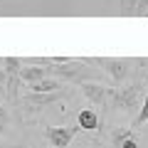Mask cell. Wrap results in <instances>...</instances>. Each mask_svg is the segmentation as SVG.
<instances>
[{
	"label": "cell",
	"instance_id": "1",
	"mask_svg": "<svg viewBox=\"0 0 148 148\" xmlns=\"http://www.w3.org/2000/svg\"><path fill=\"white\" fill-rule=\"evenodd\" d=\"M96 59H69L64 57L62 62L47 64L49 77L67 84H84V82H99V69H94Z\"/></svg>",
	"mask_w": 148,
	"mask_h": 148
},
{
	"label": "cell",
	"instance_id": "2",
	"mask_svg": "<svg viewBox=\"0 0 148 148\" xmlns=\"http://www.w3.org/2000/svg\"><path fill=\"white\" fill-rule=\"evenodd\" d=\"M143 82H131V84H121V86H114V91H111V106L116 111H121V114H133L138 109H141L143 99Z\"/></svg>",
	"mask_w": 148,
	"mask_h": 148
},
{
	"label": "cell",
	"instance_id": "3",
	"mask_svg": "<svg viewBox=\"0 0 148 148\" xmlns=\"http://www.w3.org/2000/svg\"><path fill=\"white\" fill-rule=\"evenodd\" d=\"M96 64H99V67L106 72V77L111 79V84H114V86H121V84H126V82L131 79V74H133V64H136V59L106 57V59H96Z\"/></svg>",
	"mask_w": 148,
	"mask_h": 148
},
{
	"label": "cell",
	"instance_id": "4",
	"mask_svg": "<svg viewBox=\"0 0 148 148\" xmlns=\"http://www.w3.org/2000/svg\"><path fill=\"white\" fill-rule=\"evenodd\" d=\"M3 67H5V99L8 104H15L17 101V89H20L22 79H20V69H22V59L20 57H5L3 59Z\"/></svg>",
	"mask_w": 148,
	"mask_h": 148
},
{
	"label": "cell",
	"instance_id": "5",
	"mask_svg": "<svg viewBox=\"0 0 148 148\" xmlns=\"http://www.w3.org/2000/svg\"><path fill=\"white\" fill-rule=\"evenodd\" d=\"M82 128L77 123H64V126H47L45 128V138L52 148H69V143L74 141V136Z\"/></svg>",
	"mask_w": 148,
	"mask_h": 148
},
{
	"label": "cell",
	"instance_id": "6",
	"mask_svg": "<svg viewBox=\"0 0 148 148\" xmlns=\"http://www.w3.org/2000/svg\"><path fill=\"white\" fill-rule=\"evenodd\" d=\"M79 89H82V94H84L96 109H106V106H111V91H114V86L104 84V82H84Z\"/></svg>",
	"mask_w": 148,
	"mask_h": 148
},
{
	"label": "cell",
	"instance_id": "7",
	"mask_svg": "<svg viewBox=\"0 0 148 148\" xmlns=\"http://www.w3.org/2000/svg\"><path fill=\"white\" fill-rule=\"evenodd\" d=\"M49 77V69L47 67H40V64H25V59H22V69H20V79L22 84H35V82H42Z\"/></svg>",
	"mask_w": 148,
	"mask_h": 148
},
{
	"label": "cell",
	"instance_id": "8",
	"mask_svg": "<svg viewBox=\"0 0 148 148\" xmlns=\"http://www.w3.org/2000/svg\"><path fill=\"white\" fill-rule=\"evenodd\" d=\"M62 96V91H57V94H35V91H30L27 96H22V104L27 106V109H45V106L54 104V101Z\"/></svg>",
	"mask_w": 148,
	"mask_h": 148
},
{
	"label": "cell",
	"instance_id": "9",
	"mask_svg": "<svg viewBox=\"0 0 148 148\" xmlns=\"http://www.w3.org/2000/svg\"><path fill=\"white\" fill-rule=\"evenodd\" d=\"M27 91H35V94H57V91H64V84L54 77H47L42 82H35V84L27 86Z\"/></svg>",
	"mask_w": 148,
	"mask_h": 148
},
{
	"label": "cell",
	"instance_id": "10",
	"mask_svg": "<svg viewBox=\"0 0 148 148\" xmlns=\"http://www.w3.org/2000/svg\"><path fill=\"white\" fill-rule=\"evenodd\" d=\"M99 114H96L94 109H82L79 114H77V126L82 128V131H96L99 128Z\"/></svg>",
	"mask_w": 148,
	"mask_h": 148
},
{
	"label": "cell",
	"instance_id": "11",
	"mask_svg": "<svg viewBox=\"0 0 148 148\" xmlns=\"http://www.w3.org/2000/svg\"><path fill=\"white\" fill-rule=\"evenodd\" d=\"M146 121H148V89H146V96H143V104H141V109H138V114L133 116V121H131V128L136 131V128L143 126Z\"/></svg>",
	"mask_w": 148,
	"mask_h": 148
},
{
	"label": "cell",
	"instance_id": "12",
	"mask_svg": "<svg viewBox=\"0 0 148 148\" xmlns=\"http://www.w3.org/2000/svg\"><path fill=\"white\" fill-rule=\"evenodd\" d=\"M8 126H10V114H8L5 104H0V136L8 133Z\"/></svg>",
	"mask_w": 148,
	"mask_h": 148
},
{
	"label": "cell",
	"instance_id": "13",
	"mask_svg": "<svg viewBox=\"0 0 148 148\" xmlns=\"http://www.w3.org/2000/svg\"><path fill=\"white\" fill-rule=\"evenodd\" d=\"M119 148H141V146H138V138H136V131L128 133V136L119 143Z\"/></svg>",
	"mask_w": 148,
	"mask_h": 148
},
{
	"label": "cell",
	"instance_id": "14",
	"mask_svg": "<svg viewBox=\"0 0 148 148\" xmlns=\"http://www.w3.org/2000/svg\"><path fill=\"white\" fill-rule=\"evenodd\" d=\"M136 5H138V0H121V10L126 15H133L136 12Z\"/></svg>",
	"mask_w": 148,
	"mask_h": 148
},
{
	"label": "cell",
	"instance_id": "15",
	"mask_svg": "<svg viewBox=\"0 0 148 148\" xmlns=\"http://www.w3.org/2000/svg\"><path fill=\"white\" fill-rule=\"evenodd\" d=\"M146 10H148V0H138L136 12H133V15H146Z\"/></svg>",
	"mask_w": 148,
	"mask_h": 148
},
{
	"label": "cell",
	"instance_id": "16",
	"mask_svg": "<svg viewBox=\"0 0 148 148\" xmlns=\"http://www.w3.org/2000/svg\"><path fill=\"white\" fill-rule=\"evenodd\" d=\"M5 82H8V77H5V67H3V62H0V91H5Z\"/></svg>",
	"mask_w": 148,
	"mask_h": 148
},
{
	"label": "cell",
	"instance_id": "17",
	"mask_svg": "<svg viewBox=\"0 0 148 148\" xmlns=\"http://www.w3.org/2000/svg\"><path fill=\"white\" fill-rule=\"evenodd\" d=\"M138 64H141V67H146V72H148V59H136Z\"/></svg>",
	"mask_w": 148,
	"mask_h": 148
},
{
	"label": "cell",
	"instance_id": "18",
	"mask_svg": "<svg viewBox=\"0 0 148 148\" xmlns=\"http://www.w3.org/2000/svg\"><path fill=\"white\" fill-rule=\"evenodd\" d=\"M10 148H30L27 143H15V146H10Z\"/></svg>",
	"mask_w": 148,
	"mask_h": 148
},
{
	"label": "cell",
	"instance_id": "19",
	"mask_svg": "<svg viewBox=\"0 0 148 148\" xmlns=\"http://www.w3.org/2000/svg\"><path fill=\"white\" fill-rule=\"evenodd\" d=\"M146 15H148V10H146Z\"/></svg>",
	"mask_w": 148,
	"mask_h": 148
}]
</instances>
